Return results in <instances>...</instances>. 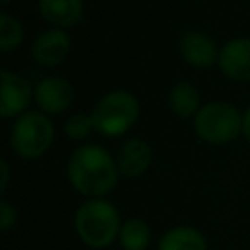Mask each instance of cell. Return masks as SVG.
Returning a JSON list of instances; mask_svg holds the SVG:
<instances>
[{
  "instance_id": "obj_1",
  "label": "cell",
  "mask_w": 250,
  "mask_h": 250,
  "mask_svg": "<svg viewBox=\"0 0 250 250\" xmlns=\"http://www.w3.org/2000/svg\"><path fill=\"white\" fill-rule=\"evenodd\" d=\"M70 186L86 199H104L119 180L115 158L100 145L78 146L66 164Z\"/></svg>"
},
{
  "instance_id": "obj_2",
  "label": "cell",
  "mask_w": 250,
  "mask_h": 250,
  "mask_svg": "<svg viewBox=\"0 0 250 250\" xmlns=\"http://www.w3.org/2000/svg\"><path fill=\"white\" fill-rule=\"evenodd\" d=\"M72 225L78 240L84 246L104 250L117 242L123 221L117 207L107 199H86L76 207Z\"/></svg>"
},
{
  "instance_id": "obj_3",
  "label": "cell",
  "mask_w": 250,
  "mask_h": 250,
  "mask_svg": "<svg viewBox=\"0 0 250 250\" xmlns=\"http://www.w3.org/2000/svg\"><path fill=\"white\" fill-rule=\"evenodd\" d=\"M94 129L105 137L125 133L139 117V102L127 90H113L104 94L90 111Z\"/></svg>"
},
{
  "instance_id": "obj_4",
  "label": "cell",
  "mask_w": 250,
  "mask_h": 250,
  "mask_svg": "<svg viewBox=\"0 0 250 250\" xmlns=\"http://www.w3.org/2000/svg\"><path fill=\"white\" fill-rule=\"evenodd\" d=\"M53 143V123L41 111H25L21 113L10 131V146L12 150L25 158H39Z\"/></svg>"
},
{
  "instance_id": "obj_5",
  "label": "cell",
  "mask_w": 250,
  "mask_h": 250,
  "mask_svg": "<svg viewBox=\"0 0 250 250\" xmlns=\"http://www.w3.org/2000/svg\"><path fill=\"white\" fill-rule=\"evenodd\" d=\"M193 127L201 141L223 145L232 141L242 131V117L232 104L209 102L195 113Z\"/></svg>"
},
{
  "instance_id": "obj_6",
  "label": "cell",
  "mask_w": 250,
  "mask_h": 250,
  "mask_svg": "<svg viewBox=\"0 0 250 250\" xmlns=\"http://www.w3.org/2000/svg\"><path fill=\"white\" fill-rule=\"evenodd\" d=\"M33 94H35V102L39 109H43L45 113L64 111L72 104V98H74L70 82L62 76H47L39 80Z\"/></svg>"
},
{
  "instance_id": "obj_7",
  "label": "cell",
  "mask_w": 250,
  "mask_h": 250,
  "mask_svg": "<svg viewBox=\"0 0 250 250\" xmlns=\"http://www.w3.org/2000/svg\"><path fill=\"white\" fill-rule=\"evenodd\" d=\"M219 68L232 80H250V37L227 41L219 51Z\"/></svg>"
},
{
  "instance_id": "obj_8",
  "label": "cell",
  "mask_w": 250,
  "mask_h": 250,
  "mask_svg": "<svg viewBox=\"0 0 250 250\" xmlns=\"http://www.w3.org/2000/svg\"><path fill=\"white\" fill-rule=\"evenodd\" d=\"M68 49H70V37L61 27L41 31L31 43V55L43 66H55L62 62Z\"/></svg>"
},
{
  "instance_id": "obj_9",
  "label": "cell",
  "mask_w": 250,
  "mask_h": 250,
  "mask_svg": "<svg viewBox=\"0 0 250 250\" xmlns=\"http://www.w3.org/2000/svg\"><path fill=\"white\" fill-rule=\"evenodd\" d=\"M0 78H2L0 115L2 117H16L27 107V104L31 100V86L27 84V80H23L21 76H18L10 70H2Z\"/></svg>"
},
{
  "instance_id": "obj_10",
  "label": "cell",
  "mask_w": 250,
  "mask_h": 250,
  "mask_svg": "<svg viewBox=\"0 0 250 250\" xmlns=\"http://www.w3.org/2000/svg\"><path fill=\"white\" fill-rule=\"evenodd\" d=\"M150 158H152V150H150L148 143L133 137V139H127L125 143H121V146L117 148L115 164H117V170L121 176L137 178L146 172V168L150 166Z\"/></svg>"
},
{
  "instance_id": "obj_11",
  "label": "cell",
  "mask_w": 250,
  "mask_h": 250,
  "mask_svg": "<svg viewBox=\"0 0 250 250\" xmlns=\"http://www.w3.org/2000/svg\"><path fill=\"white\" fill-rule=\"evenodd\" d=\"M178 49L182 57L197 68H207L217 61V47L213 39L201 31H184L178 41Z\"/></svg>"
},
{
  "instance_id": "obj_12",
  "label": "cell",
  "mask_w": 250,
  "mask_h": 250,
  "mask_svg": "<svg viewBox=\"0 0 250 250\" xmlns=\"http://www.w3.org/2000/svg\"><path fill=\"white\" fill-rule=\"evenodd\" d=\"M156 250H207V238L191 225H176L158 238Z\"/></svg>"
},
{
  "instance_id": "obj_13",
  "label": "cell",
  "mask_w": 250,
  "mask_h": 250,
  "mask_svg": "<svg viewBox=\"0 0 250 250\" xmlns=\"http://www.w3.org/2000/svg\"><path fill=\"white\" fill-rule=\"evenodd\" d=\"M39 12L49 23L70 27L82 18V0H39Z\"/></svg>"
},
{
  "instance_id": "obj_14",
  "label": "cell",
  "mask_w": 250,
  "mask_h": 250,
  "mask_svg": "<svg viewBox=\"0 0 250 250\" xmlns=\"http://www.w3.org/2000/svg\"><path fill=\"white\" fill-rule=\"evenodd\" d=\"M170 109L180 117H191L199 111V92L189 82H176L168 94Z\"/></svg>"
},
{
  "instance_id": "obj_15",
  "label": "cell",
  "mask_w": 250,
  "mask_h": 250,
  "mask_svg": "<svg viewBox=\"0 0 250 250\" xmlns=\"http://www.w3.org/2000/svg\"><path fill=\"white\" fill-rule=\"evenodd\" d=\"M152 240V230L143 219H127L119 230V246L121 250H146Z\"/></svg>"
},
{
  "instance_id": "obj_16",
  "label": "cell",
  "mask_w": 250,
  "mask_h": 250,
  "mask_svg": "<svg viewBox=\"0 0 250 250\" xmlns=\"http://www.w3.org/2000/svg\"><path fill=\"white\" fill-rule=\"evenodd\" d=\"M23 39V29L16 18L2 12L0 14V51L8 53L14 51Z\"/></svg>"
},
{
  "instance_id": "obj_17",
  "label": "cell",
  "mask_w": 250,
  "mask_h": 250,
  "mask_svg": "<svg viewBox=\"0 0 250 250\" xmlns=\"http://www.w3.org/2000/svg\"><path fill=\"white\" fill-rule=\"evenodd\" d=\"M92 129H94V121L90 115L84 113H74L64 123V133L70 139H86L92 133Z\"/></svg>"
},
{
  "instance_id": "obj_18",
  "label": "cell",
  "mask_w": 250,
  "mask_h": 250,
  "mask_svg": "<svg viewBox=\"0 0 250 250\" xmlns=\"http://www.w3.org/2000/svg\"><path fill=\"white\" fill-rule=\"evenodd\" d=\"M16 221H18V211H16V207H14L10 201L2 199V201H0V230H2V232H8V230L16 225Z\"/></svg>"
},
{
  "instance_id": "obj_19",
  "label": "cell",
  "mask_w": 250,
  "mask_h": 250,
  "mask_svg": "<svg viewBox=\"0 0 250 250\" xmlns=\"http://www.w3.org/2000/svg\"><path fill=\"white\" fill-rule=\"evenodd\" d=\"M0 170H2V184H0V191H2V193H6V189H8V182H10V166H8V162H6V160H2V162H0Z\"/></svg>"
},
{
  "instance_id": "obj_20",
  "label": "cell",
  "mask_w": 250,
  "mask_h": 250,
  "mask_svg": "<svg viewBox=\"0 0 250 250\" xmlns=\"http://www.w3.org/2000/svg\"><path fill=\"white\" fill-rule=\"evenodd\" d=\"M242 133H244V137H246V141L250 143V105H248V109H246V113L242 115Z\"/></svg>"
},
{
  "instance_id": "obj_21",
  "label": "cell",
  "mask_w": 250,
  "mask_h": 250,
  "mask_svg": "<svg viewBox=\"0 0 250 250\" xmlns=\"http://www.w3.org/2000/svg\"><path fill=\"white\" fill-rule=\"evenodd\" d=\"M10 2H12V0H2V6H8Z\"/></svg>"
}]
</instances>
